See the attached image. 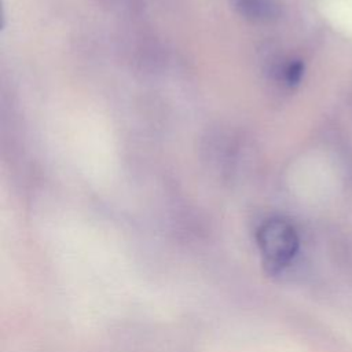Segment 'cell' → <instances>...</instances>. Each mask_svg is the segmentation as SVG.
<instances>
[{
    "instance_id": "6da1fadb",
    "label": "cell",
    "mask_w": 352,
    "mask_h": 352,
    "mask_svg": "<svg viewBox=\"0 0 352 352\" xmlns=\"http://www.w3.org/2000/svg\"><path fill=\"white\" fill-rule=\"evenodd\" d=\"M257 243L265 265L271 271L286 267L298 250V235L283 219H270L257 231Z\"/></svg>"
},
{
    "instance_id": "7a4b0ae2",
    "label": "cell",
    "mask_w": 352,
    "mask_h": 352,
    "mask_svg": "<svg viewBox=\"0 0 352 352\" xmlns=\"http://www.w3.org/2000/svg\"><path fill=\"white\" fill-rule=\"evenodd\" d=\"M241 14L252 19H265L274 15L275 7L270 0H235Z\"/></svg>"
},
{
    "instance_id": "3957f363",
    "label": "cell",
    "mask_w": 352,
    "mask_h": 352,
    "mask_svg": "<svg viewBox=\"0 0 352 352\" xmlns=\"http://www.w3.org/2000/svg\"><path fill=\"white\" fill-rule=\"evenodd\" d=\"M304 66L300 62H293L285 69V80L290 85H296L302 76Z\"/></svg>"
}]
</instances>
